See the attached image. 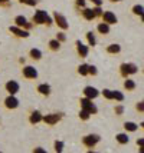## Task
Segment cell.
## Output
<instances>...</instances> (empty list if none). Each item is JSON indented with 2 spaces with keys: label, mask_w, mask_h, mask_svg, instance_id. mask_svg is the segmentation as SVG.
<instances>
[{
  "label": "cell",
  "mask_w": 144,
  "mask_h": 153,
  "mask_svg": "<svg viewBox=\"0 0 144 153\" xmlns=\"http://www.w3.org/2000/svg\"><path fill=\"white\" fill-rule=\"evenodd\" d=\"M32 23L36 25V26H42V25H46V26H52L54 25V19L49 16L45 10H41V9H38L36 12H35L33 17H32Z\"/></svg>",
  "instance_id": "6da1fadb"
},
{
  "label": "cell",
  "mask_w": 144,
  "mask_h": 153,
  "mask_svg": "<svg viewBox=\"0 0 144 153\" xmlns=\"http://www.w3.org/2000/svg\"><path fill=\"white\" fill-rule=\"evenodd\" d=\"M138 72V66L134 65V63H123L120 65V76L123 79H127L130 77L131 74H136Z\"/></svg>",
  "instance_id": "7a4b0ae2"
},
{
  "label": "cell",
  "mask_w": 144,
  "mask_h": 153,
  "mask_svg": "<svg viewBox=\"0 0 144 153\" xmlns=\"http://www.w3.org/2000/svg\"><path fill=\"white\" fill-rule=\"evenodd\" d=\"M79 105H81V109H82V110H87L91 116L98 113V107L95 106V103H92L91 99L82 97V99H79Z\"/></svg>",
  "instance_id": "3957f363"
},
{
  "label": "cell",
  "mask_w": 144,
  "mask_h": 153,
  "mask_svg": "<svg viewBox=\"0 0 144 153\" xmlns=\"http://www.w3.org/2000/svg\"><path fill=\"white\" fill-rule=\"evenodd\" d=\"M62 117H63L62 113H49V114H43L42 116V122L45 125H48V126H54V125L61 122Z\"/></svg>",
  "instance_id": "277c9868"
},
{
  "label": "cell",
  "mask_w": 144,
  "mask_h": 153,
  "mask_svg": "<svg viewBox=\"0 0 144 153\" xmlns=\"http://www.w3.org/2000/svg\"><path fill=\"white\" fill-rule=\"evenodd\" d=\"M54 17V23H55L56 26L59 27V29H62V30H68L69 29V25H68V20H66V17L63 16L62 13H59V12H54V14H52Z\"/></svg>",
  "instance_id": "5b68a950"
},
{
  "label": "cell",
  "mask_w": 144,
  "mask_h": 153,
  "mask_svg": "<svg viewBox=\"0 0 144 153\" xmlns=\"http://www.w3.org/2000/svg\"><path fill=\"white\" fill-rule=\"evenodd\" d=\"M100 140L101 137L98 136V134H85L82 137V145L85 147H88V149H92V147H95L98 143H100Z\"/></svg>",
  "instance_id": "8992f818"
},
{
  "label": "cell",
  "mask_w": 144,
  "mask_h": 153,
  "mask_svg": "<svg viewBox=\"0 0 144 153\" xmlns=\"http://www.w3.org/2000/svg\"><path fill=\"white\" fill-rule=\"evenodd\" d=\"M13 23H14V26H17V27H22V29H25V30H30L32 27L35 26L33 23H30V22H28V19L23 16V14H19V16H16L13 20Z\"/></svg>",
  "instance_id": "52a82bcc"
},
{
  "label": "cell",
  "mask_w": 144,
  "mask_h": 153,
  "mask_svg": "<svg viewBox=\"0 0 144 153\" xmlns=\"http://www.w3.org/2000/svg\"><path fill=\"white\" fill-rule=\"evenodd\" d=\"M22 76L28 80H35L38 77V70L35 66H30V65H26V66L22 67Z\"/></svg>",
  "instance_id": "ba28073f"
},
{
  "label": "cell",
  "mask_w": 144,
  "mask_h": 153,
  "mask_svg": "<svg viewBox=\"0 0 144 153\" xmlns=\"http://www.w3.org/2000/svg\"><path fill=\"white\" fill-rule=\"evenodd\" d=\"M100 19L103 20V23H107L108 26H111V25H117V23H118V17H117L115 13H112L111 10H105V12H103V14H101Z\"/></svg>",
  "instance_id": "9c48e42d"
},
{
  "label": "cell",
  "mask_w": 144,
  "mask_h": 153,
  "mask_svg": "<svg viewBox=\"0 0 144 153\" xmlns=\"http://www.w3.org/2000/svg\"><path fill=\"white\" fill-rule=\"evenodd\" d=\"M9 32L13 34L14 37H17V39H28L29 37V32L28 30H25V29H22V27H17V26H9Z\"/></svg>",
  "instance_id": "30bf717a"
},
{
  "label": "cell",
  "mask_w": 144,
  "mask_h": 153,
  "mask_svg": "<svg viewBox=\"0 0 144 153\" xmlns=\"http://www.w3.org/2000/svg\"><path fill=\"white\" fill-rule=\"evenodd\" d=\"M3 105L6 107L7 110H14V109H17L19 107V100L16 96H12V94H9L6 99L3 100Z\"/></svg>",
  "instance_id": "8fae6325"
},
{
  "label": "cell",
  "mask_w": 144,
  "mask_h": 153,
  "mask_svg": "<svg viewBox=\"0 0 144 153\" xmlns=\"http://www.w3.org/2000/svg\"><path fill=\"white\" fill-rule=\"evenodd\" d=\"M75 49H76V53H78V56H79L81 59H85V57L88 56V53H89V46L84 45L81 40H76V42H75Z\"/></svg>",
  "instance_id": "7c38bea8"
},
{
  "label": "cell",
  "mask_w": 144,
  "mask_h": 153,
  "mask_svg": "<svg viewBox=\"0 0 144 153\" xmlns=\"http://www.w3.org/2000/svg\"><path fill=\"white\" fill-rule=\"evenodd\" d=\"M82 93H84V97L94 100V99H97V97L100 96V90H98L97 87H94V86H87V87H84Z\"/></svg>",
  "instance_id": "4fadbf2b"
},
{
  "label": "cell",
  "mask_w": 144,
  "mask_h": 153,
  "mask_svg": "<svg viewBox=\"0 0 144 153\" xmlns=\"http://www.w3.org/2000/svg\"><path fill=\"white\" fill-rule=\"evenodd\" d=\"M5 89H6V92L9 94L14 96V94L20 90V86H19V83H17L16 80H9V82H6V85H5Z\"/></svg>",
  "instance_id": "5bb4252c"
},
{
  "label": "cell",
  "mask_w": 144,
  "mask_h": 153,
  "mask_svg": "<svg viewBox=\"0 0 144 153\" xmlns=\"http://www.w3.org/2000/svg\"><path fill=\"white\" fill-rule=\"evenodd\" d=\"M42 116H43V114H42L39 110L30 112V114H29V123H30V125H38V123H41Z\"/></svg>",
  "instance_id": "9a60e30c"
},
{
  "label": "cell",
  "mask_w": 144,
  "mask_h": 153,
  "mask_svg": "<svg viewBox=\"0 0 144 153\" xmlns=\"http://www.w3.org/2000/svg\"><path fill=\"white\" fill-rule=\"evenodd\" d=\"M79 13H81V16H82L84 19L88 20V22H92V20L97 19L94 12H92V9H89V7H84V9H81Z\"/></svg>",
  "instance_id": "2e32d148"
},
{
  "label": "cell",
  "mask_w": 144,
  "mask_h": 153,
  "mask_svg": "<svg viewBox=\"0 0 144 153\" xmlns=\"http://www.w3.org/2000/svg\"><path fill=\"white\" fill-rule=\"evenodd\" d=\"M36 92L42 96H45V97H48L49 94H51V86H49L48 83H41V85H38L36 87Z\"/></svg>",
  "instance_id": "e0dca14e"
},
{
  "label": "cell",
  "mask_w": 144,
  "mask_h": 153,
  "mask_svg": "<svg viewBox=\"0 0 144 153\" xmlns=\"http://www.w3.org/2000/svg\"><path fill=\"white\" fill-rule=\"evenodd\" d=\"M123 87L125 89V90H127V92H133V90H136V87H137V83H136V82H134L133 79L127 77V79H124Z\"/></svg>",
  "instance_id": "ac0fdd59"
},
{
  "label": "cell",
  "mask_w": 144,
  "mask_h": 153,
  "mask_svg": "<svg viewBox=\"0 0 144 153\" xmlns=\"http://www.w3.org/2000/svg\"><path fill=\"white\" fill-rule=\"evenodd\" d=\"M105 52L108 54H118L121 52V46L118 43H112V45H108L105 47Z\"/></svg>",
  "instance_id": "d6986e66"
},
{
  "label": "cell",
  "mask_w": 144,
  "mask_h": 153,
  "mask_svg": "<svg viewBox=\"0 0 144 153\" xmlns=\"http://www.w3.org/2000/svg\"><path fill=\"white\" fill-rule=\"evenodd\" d=\"M42 52L39 50V49H35V47H32L30 50H29V57L32 60H35V62H39V60L42 59Z\"/></svg>",
  "instance_id": "ffe728a7"
},
{
  "label": "cell",
  "mask_w": 144,
  "mask_h": 153,
  "mask_svg": "<svg viewBox=\"0 0 144 153\" xmlns=\"http://www.w3.org/2000/svg\"><path fill=\"white\" fill-rule=\"evenodd\" d=\"M61 45L62 43H59L56 39H51L48 43V49L51 52H59L61 50Z\"/></svg>",
  "instance_id": "44dd1931"
},
{
  "label": "cell",
  "mask_w": 144,
  "mask_h": 153,
  "mask_svg": "<svg viewBox=\"0 0 144 153\" xmlns=\"http://www.w3.org/2000/svg\"><path fill=\"white\" fill-rule=\"evenodd\" d=\"M97 32H98V33L100 34H108L110 33V26H108V25H107V23H103V22H101V23H98V26H97Z\"/></svg>",
  "instance_id": "7402d4cb"
},
{
  "label": "cell",
  "mask_w": 144,
  "mask_h": 153,
  "mask_svg": "<svg viewBox=\"0 0 144 153\" xmlns=\"http://www.w3.org/2000/svg\"><path fill=\"white\" fill-rule=\"evenodd\" d=\"M115 140L120 143V145H127V143L130 142V137H128V134H127V132H125V133H118L117 134Z\"/></svg>",
  "instance_id": "603a6c76"
},
{
  "label": "cell",
  "mask_w": 144,
  "mask_h": 153,
  "mask_svg": "<svg viewBox=\"0 0 144 153\" xmlns=\"http://www.w3.org/2000/svg\"><path fill=\"white\" fill-rule=\"evenodd\" d=\"M85 37H87V42H88V46H92V47L97 46V37L94 34V32H87Z\"/></svg>",
  "instance_id": "cb8c5ba5"
},
{
  "label": "cell",
  "mask_w": 144,
  "mask_h": 153,
  "mask_svg": "<svg viewBox=\"0 0 144 153\" xmlns=\"http://www.w3.org/2000/svg\"><path fill=\"white\" fill-rule=\"evenodd\" d=\"M124 130L125 132H136L138 129V125L137 123H134V122H124Z\"/></svg>",
  "instance_id": "d4e9b609"
},
{
  "label": "cell",
  "mask_w": 144,
  "mask_h": 153,
  "mask_svg": "<svg viewBox=\"0 0 144 153\" xmlns=\"http://www.w3.org/2000/svg\"><path fill=\"white\" fill-rule=\"evenodd\" d=\"M131 12H133L134 16H140V17H143V12H144L143 4H134V6L131 7Z\"/></svg>",
  "instance_id": "484cf974"
},
{
  "label": "cell",
  "mask_w": 144,
  "mask_h": 153,
  "mask_svg": "<svg viewBox=\"0 0 144 153\" xmlns=\"http://www.w3.org/2000/svg\"><path fill=\"white\" fill-rule=\"evenodd\" d=\"M76 72H78V74H81V76H88V65H87V63L79 65Z\"/></svg>",
  "instance_id": "4316f807"
},
{
  "label": "cell",
  "mask_w": 144,
  "mask_h": 153,
  "mask_svg": "<svg viewBox=\"0 0 144 153\" xmlns=\"http://www.w3.org/2000/svg\"><path fill=\"white\" fill-rule=\"evenodd\" d=\"M112 100H115V102H123L124 93L120 92V90H112Z\"/></svg>",
  "instance_id": "83f0119b"
},
{
  "label": "cell",
  "mask_w": 144,
  "mask_h": 153,
  "mask_svg": "<svg viewBox=\"0 0 144 153\" xmlns=\"http://www.w3.org/2000/svg\"><path fill=\"white\" fill-rule=\"evenodd\" d=\"M54 147H55L56 153H62V150H63V142L62 140H55L54 142Z\"/></svg>",
  "instance_id": "f1b7e54d"
},
{
  "label": "cell",
  "mask_w": 144,
  "mask_h": 153,
  "mask_svg": "<svg viewBox=\"0 0 144 153\" xmlns=\"http://www.w3.org/2000/svg\"><path fill=\"white\" fill-rule=\"evenodd\" d=\"M78 116H79V119L84 120V122H87V120H89V117H91V114L87 112V110H79V113H78Z\"/></svg>",
  "instance_id": "f546056e"
},
{
  "label": "cell",
  "mask_w": 144,
  "mask_h": 153,
  "mask_svg": "<svg viewBox=\"0 0 144 153\" xmlns=\"http://www.w3.org/2000/svg\"><path fill=\"white\" fill-rule=\"evenodd\" d=\"M114 113H115L117 116H123L124 114V106L123 105H115V106H114Z\"/></svg>",
  "instance_id": "4dcf8cb0"
},
{
  "label": "cell",
  "mask_w": 144,
  "mask_h": 153,
  "mask_svg": "<svg viewBox=\"0 0 144 153\" xmlns=\"http://www.w3.org/2000/svg\"><path fill=\"white\" fill-rule=\"evenodd\" d=\"M101 94L107 100H112V90H110V89H104L103 92H101Z\"/></svg>",
  "instance_id": "1f68e13d"
},
{
  "label": "cell",
  "mask_w": 144,
  "mask_h": 153,
  "mask_svg": "<svg viewBox=\"0 0 144 153\" xmlns=\"http://www.w3.org/2000/svg\"><path fill=\"white\" fill-rule=\"evenodd\" d=\"M88 74L89 76H97L98 74V69L94 65H88Z\"/></svg>",
  "instance_id": "d6a6232c"
},
{
  "label": "cell",
  "mask_w": 144,
  "mask_h": 153,
  "mask_svg": "<svg viewBox=\"0 0 144 153\" xmlns=\"http://www.w3.org/2000/svg\"><path fill=\"white\" fill-rule=\"evenodd\" d=\"M59 43H63V42H66V34L63 33V32H58L56 33V37H55Z\"/></svg>",
  "instance_id": "836d02e7"
},
{
  "label": "cell",
  "mask_w": 144,
  "mask_h": 153,
  "mask_svg": "<svg viewBox=\"0 0 144 153\" xmlns=\"http://www.w3.org/2000/svg\"><path fill=\"white\" fill-rule=\"evenodd\" d=\"M75 7L76 9H84V7H87V0H75Z\"/></svg>",
  "instance_id": "e575fe53"
},
{
  "label": "cell",
  "mask_w": 144,
  "mask_h": 153,
  "mask_svg": "<svg viewBox=\"0 0 144 153\" xmlns=\"http://www.w3.org/2000/svg\"><path fill=\"white\" fill-rule=\"evenodd\" d=\"M20 3H23V4H26V6H30V7H33L38 4V0H19Z\"/></svg>",
  "instance_id": "d590c367"
},
{
  "label": "cell",
  "mask_w": 144,
  "mask_h": 153,
  "mask_svg": "<svg viewBox=\"0 0 144 153\" xmlns=\"http://www.w3.org/2000/svg\"><path fill=\"white\" fill-rule=\"evenodd\" d=\"M92 12H94V14H95V17L98 19V17H101V14H103V9L101 7H92Z\"/></svg>",
  "instance_id": "8d00e7d4"
},
{
  "label": "cell",
  "mask_w": 144,
  "mask_h": 153,
  "mask_svg": "<svg viewBox=\"0 0 144 153\" xmlns=\"http://www.w3.org/2000/svg\"><path fill=\"white\" fill-rule=\"evenodd\" d=\"M136 110L138 113H143L144 112V102H137L136 103Z\"/></svg>",
  "instance_id": "74e56055"
},
{
  "label": "cell",
  "mask_w": 144,
  "mask_h": 153,
  "mask_svg": "<svg viewBox=\"0 0 144 153\" xmlns=\"http://www.w3.org/2000/svg\"><path fill=\"white\" fill-rule=\"evenodd\" d=\"M91 3H92V7H101L103 6V0H89Z\"/></svg>",
  "instance_id": "f35d334b"
},
{
  "label": "cell",
  "mask_w": 144,
  "mask_h": 153,
  "mask_svg": "<svg viewBox=\"0 0 144 153\" xmlns=\"http://www.w3.org/2000/svg\"><path fill=\"white\" fill-rule=\"evenodd\" d=\"M10 6H12L10 0H0V7H10Z\"/></svg>",
  "instance_id": "ab89813d"
},
{
  "label": "cell",
  "mask_w": 144,
  "mask_h": 153,
  "mask_svg": "<svg viewBox=\"0 0 144 153\" xmlns=\"http://www.w3.org/2000/svg\"><path fill=\"white\" fill-rule=\"evenodd\" d=\"M32 153H48V152H46V149H43V147L38 146V147H35L33 150H32Z\"/></svg>",
  "instance_id": "60d3db41"
},
{
  "label": "cell",
  "mask_w": 144,
  "mask_h": 153,
  "mask_svg": "<svg viewBox=\"0 0 144 153\" xmlns=\"http://www.w3.org/2000/svg\"><path fill=\"white\" fill-rule=\"evenodd\" d=\"M137 145L140 147H143V145H144V139L143 137H140V139H137Z\"/></svg>",
  "instance_id": "b9f144b4"
},
{
  "label": "cell",
  "mask_w": 144,
  "mask_h": 153,
  "mask_svg": "<svg viewBox=\"0 0 144 153\" xmlns=\"http://www.w3.org/2000/svg\"><path fill=\"white\" fill-rule=\"evenodd\" d=\"M19 63H20V65H25V57H20V59H19Z\"/></svg>",
  "instance_id": "7bdbcfd3"
},
{
  "label": "cell",
  "mask_w": 144,
  "mask_h": 153,
  "mask_svg": "<svg viewBox=\"0 0 144 153\" xmlns=\"http://www.w3.org/2000/svg\"><path fill=\"white\" fill-rule=\"evenodd\" d=\"M111 3H120V1H121V0H110Z\"/></svg>",
  "instance_id": "ee69618b"
},
{
  "label": "cell",
  "mask_w": 144,
  "mask_h": 153,
  "mask_svg": "<svg viewBox=\"0 0 144 153\" xmlns=\"http://www.w3.org/2000/svg\"><path fill=\"white\" fill-rule=\"evenodd\" d=\"M88 153H97V152H92V150H89V152Z\"/></svg>",
  "instance_id": "f6af8a7d"
},
{
  "label": "cell",
  "mask_w": 144,
  "mask_h": 153,
  "mask_svg": "<svg viewBox=\"0 0 144 153\" xmlns=\"http://www.w3.org/2000/svg\"><path fill=\"white\" fill-rule=\"evenodd\" d=\"M0 153H3V152H0Z\"/></svg>",
  "instance_id": "bcb514c9"
}]
</instances>
